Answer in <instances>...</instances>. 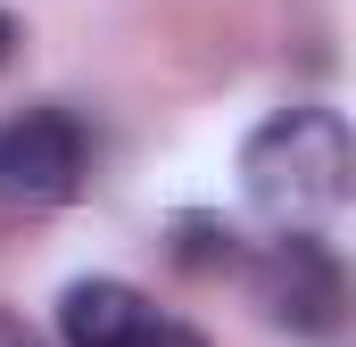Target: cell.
I'll return each mask as SVG.
<instances>
[{
	"instance_id": "7a4b0ae2",
	"label": "cell",
	"mask_w": 356,
	"mask_h": 347,
	"mask_svg": "<svg viewBox=\"0 0 356 347\" xmlns=\"http://www.w3.org/2000/svg\"><path fill=\"white\" fill-rule=\"evenodd\" d=\"M249 289H257V306H266L273 323L298 331V339H332L340 314H348V273H340V257H332L315 232L266 240V248L249 257Z\"/></svg>"
},
{
	"instance_id": "5b68a950",
	"label": "cell",
	"mask_w": 356,
	"mask_h": 347,
	"mask_svg": "<svg viewBox=\"0 0 356 347\" xmlns=\"http://www.w3.org/2000/svg\"><path fill=\"white\" fill-rule=\"evenodd\" d=\"M124 347H207V339H199L191 323H175V314H149V323H141Z\"/></svg>"
},
{
	"instance_id": "6da1fadb",
	"label": "cell",
	"mask_w": 356,
	"mask_h": 347,
	"mask_svg": "<svg viewBox=\"0 0 356 347\" xmlns=\"http://www.w3.org/2000/svg\"><path fill=\"white\" fill-rule=\"evenodd\" d=\"M348 174H356V149H348V124L332 108H282L241 149V190L282 232H307V223L340 215L348 207Z\"/></svg>"
},
{
	"instance_id": "8992f818",
	"label": "cell",
	"mask_w": 356,
	"mask_h": 347,
	"mask_svg": "<svg viewBox=\"0 0 356 347\" xmlns=\"http://www.w3.org/2000/svg\"><path fill=\"white\" fill-rule=\"evenodd\" d=\"M0 347H42V331H33L25 314H0Z\"/></svg>"
},
{
	"instance_id": "3957f363",
	"label": "cell",
	"mask_w": 356,
	"mask_h": 347,
	"mask_svg": "<svg viewBox=\"0 0 356 347\" xmlns=\"http://www.w3.org/2000/svg\"><path fill=\"white\" fill-rule=\"evenodd\" d=\"M91 174V141L75 116L25 108L0 124V207H67Z\"/></svg>"
},
{
	"instance_id": "52a82bcc",
	"label": "cell",
	"mask_w": 356,
	"mask_h": 347,
	"mask_svg": "<svg viewBox=\"0 0 356 347\" xmlns=\"http://www.w3.org/2000/svg\"><path fill=\"white\" fill-rule=\"evenodd\" d=\"M8 50H17V25H8V17H0V67H8Z\"/></svg>"
},
{
	"instance_id": "277c9868",
	"label": "cell",
	"mask_w": 356,
	"mask_h": 347,
	"mask_svg": "<svg viewBox=\"0 0 356 347\" xmlns=\"http://www.w3.org/2000/svg\"><path fill=\"white\" fill-rule=\"evenodd\" d=\"M158 306L133 289V281H75L58 298V339L67 347H124Z\"/></svg>"
}]
</instances>
